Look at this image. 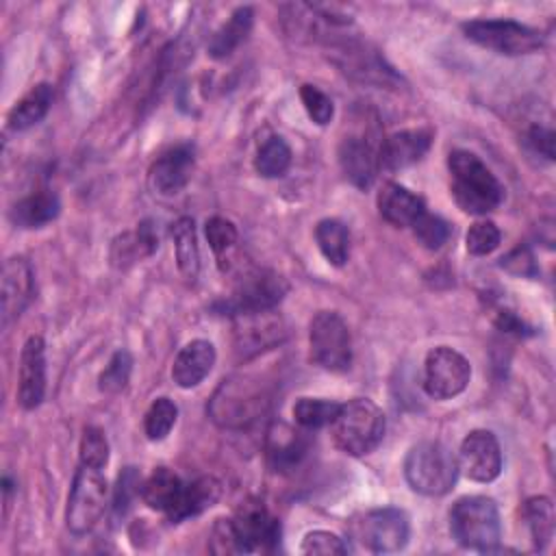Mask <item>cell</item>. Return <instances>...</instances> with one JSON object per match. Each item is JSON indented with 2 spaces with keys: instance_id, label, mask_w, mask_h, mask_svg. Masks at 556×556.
Returning <instances> with one entry per match:
<instances>
[{
  "instance_id": "1",
  "label": "cell",
  "mask_w": 556,
  "mask_h": 556,
  "mask_svg": "<svg viewBox=\"0 0 556 556\" xmlns=\"http://www.w3.org/2000/svg\"><path fill=\"white\" fill-rule=\"evenodd\" d=\"M452 198L469 215H486L504 200V187L495 174L469 150H454L447 156Z\"/></svg>"
},
{
  "instance_id": "2",
  "label": "cell",
  "mask_w": 556,
  "mask_h": 556,
  "mask_svg": "<svg viewBox=\"0 0 556 556\" xmlns=\"http://www.w3.org/2000/svg\"><path fill=\"white\" fill-rule=\"evenodd\" d=\"M384 428L387 421L382 410L367 397H354L341 404L330 424V434L341 452L350 456H363L380 445Z\"/></svg>"
},
{
  "instance_id": "3",
  "label": "cell",
  "mask_w": 556,
  "mask_h": 556,
  "mask_svg": "<svg viewBox=\"0 0 556 556\" xmlns=\"http://www.w3.org/2000/svg\"><path fill=\"white\" fill-rule=\"evenodd\" d=\"M450 532L458 545L478 552H493L502 539L497 504L486 495H465L450 510Z\"/></svg>"
},
{
  "instance_id": "4",
  "label": "cell",
  "mask_w": 556,
  "mask_h": 556,
  "mask_svg": "<svg viewBox=\"0 0 556 556\" xmlns=\"http://www.w3.org/2000/svg\"><path fill=\"white\" fill-rule=\"evenodd\" d=\"M458 476V460L439 441L413 445L404 460V478L415 493L439 497L452 491Z\"/></svg>"
},
{
  "instance_id": "5",
  "label": "cell",
  "mask_w": 556,
  "mask_h": 556,
  "mask_svg": "<svg viewBox=\"0 0 556 556\" xmlns=\"http://www.w3.org/2000/svg\"><path fill=\"white\" fill-rule=\"evenodd\" d=\"M269 395L265 384L252 378H228L219 384L211 400V417L224 428H243L261 417Z\"/></svg>"
},
{
  "instance_id": "6",
  "label": "cell",
  "mask_w": 556,
  "mask_h": 556,
  "mask_svg": "<svg viewBox=\"0 0 556 556\" xmlns=\"http://www.w3.org/2000/svg\"><path fill=\"white\" fill-rule=\"evenodd\" d=\"M311 361L326 371L343 374L352 365V337L343 317L334 311H319L308 326Z\"/></svg>"
},
{
  "instance_id": "7",
  "label": "cell",
  "mask_w": 556,
  "mask_h": 556,
  "mask_svg": "<svg viewBox=\"0 0 556 556\" xmlns=\"http://www.w3.org/2000/svg\"><path fill=\"white\" fill-rule=\"evenodd\" d=\"M460 28L469 41L506 56L532 54L543 48V35L515 20H471Z\"/></svg>"
},
{
  "instance_id": "8",
  "label": "cell",
  "mask_w": 556,
  "mask_h": 556,
  "mask_svg": "<svg viewBox=\"0 0 556 556\" xmlns=\"http://www.w3.org/2000/svg\"><path fill=\"white\" fill-rule=\"evenodd\" d=\"M109 484L102 476V469L80 465L74 473V482L67 497L65 523L67 530L76 536H83L96 528L106 506Z\"/></svg>"
},
{
  "instance_id": "9",
  "label": "cell",
  "mask_w": 556,
  "mask_h": 556,
  "mask_svg": "<svg viewBox=\"0 0 556 556\" xmlns=\"http://www.w3.org/2000/svg\"><path fill=\"white\" fill-rule=\"evenodd\" d=\"M289 291V285L282 276L269 269H254L241 276L230 298L222 300L217 308L222 315H245V313H261L271 311Z\"/></svg>"
},
{
  "instance_id": "10",
  "label": "cell",
  "mask_w": 556,
  "mask_h": 556,
  "mask_svg": "<svg viewBox=\"0 0 556 556\" xmlns=\"http://www.w3.org/2000/svg\"><path fill=\"white\" fill-rule=\"evenodd\" d=\"M471 378V365L469 361L447 348L437 345L426 354L424 363V389L434 400H450L463 393Z\"/></svg>"
},
{
  "instance_id": "11",
  "label": "cell",
  "mask_w": 556,
  "mask_h": 556,
  "mask_svg": "<svg viewBox=\"0 0 556 556\" xmlns=\"http://www.w3.org/2000/svg\"><path fill=\"white\" fill-rule=\"evenodd\" d=\"M356 536L363 547L376 554H391L406 547L410 536L408 515L402 508H374L356 521Z\"/></svg>"
},
{
  "instance_id": "12",
  "label": "cell",
  "mask_w": 556,
  "mask_h": 556,
  "mask_svg": "<svg viewBox=\"0 0 556 556\" xmlns=\"http://www.w3.org/2000/svg\"><path fill=\"white\" fill-rule=\"evenodd\" d=\"M230 523L239 554L274 552L280 543V521L258 500H245Z\"/></svg>"
},
{
  "instance_id": "13",
  "label": "cell",
  "mask_w": 556,
  "mask_h": 556,
  "mask_svg": "<svg viewBox=\"0 0 556 556\" xmlns=\"http://www.w3.org/2000/svg\"><path fill=\"white\" fill-rule=\"evenodd\" d=\"M458 469L473 482H493L502 471V450L491 430H471L458 452Z\"/></svg>"
},
{
  "instance_id": "14",
  "label": "cell",
  "mask_w": 556,
  "mask_h": 556,
  "mask_svg": "<svg viewBox=\"0 0 556 556\" xmlns=\"http://www.w3.org/2000/svg\"><path fill=\"white\" fill-rule=\"evenodd\" d=\"M46 395V343L39 334L26 339L20 352L17 369V402L22 408L33 410Z\"/></svg>"
},
{
  "instance_id": "15",
  "label": "cell",
  "mask_w": 556,
  "mask_h": 556,
  "mask_svg": "<svg viewBox=\"0 0 556 556\" xmlns=\"http://www.w3.org/2000/svg\"><path fill=\"white\" fill-rule=\"evenodd\" d=\"M282 319L271 311L245 313L235 317V348L241 356L258 354L282 339Z\"/></svg>"
},
{
  "instance_id": "16",
  "label": "cell",
  "mask_w": 556,
  "mask_h": 556,
  "mask_svg": "<svg viewBox=\"0 0 556 556\" xmlns=\"http://www.w3.org/2000/svg\"><path fill=\"white\" fill-rule=\"evenodd\" d=\"M193 148L187 143L165 150L150 167L148 180L154 193L176 195L187 187L193 174Z\"/></svg>"
},
{
  "instance_id": "17",
  "label": "cell",
  "mask_w": 556,
  "mask_h": 556,
  "mask_svg": "<svg viewBox=\"0 0 556 556\" xmlns=\"http://www.w3.org/2000/svg\"><path fill=\"white\" fill-rule=\"evenodd\" d=\"M35 291V278L30 263L24 256L7 258L2 267V326L15 321L30 304Z\"/></svg>"
},
{
  "instance_id": "18",
  "label": "cell",
  "mask_w": 556,
  "mask_h": 556,
  "mask_svg": "<svg viewBox=\"0 0 556 556\" xmlns=\"http://www.w3.org/2000/svg\"><path fill=\"white\" fill-rule=\"evenodd\" d=\"M432 143V132L424 128L400 130L387 137L378 150V167L384 172L404 169L426 156Z\"/></svg>"
},
{
  "instance_id": "19",
  "label": "cell",
  "mask_w": 556,
  "mask_h": 556,
  "mask_svg": "<svg viewBox=\"0 0 556 556\" xmlns=\"http://www.w3.org/2000/svg\"><path fill=\"white\" fill-rule=\"evenodd\" d=\"M339 165L343 176L358 189H369L378 174V152L363 137H343L339 143Z\"/></svg>"
},
{
  "instance_id": "20",
  "label": "cell",
  "mask_w": 556,
  "mask_h": 556,
  "mask_svg": "<svg viewBox=\"0 0 556 556\" xmlns=\"http://www.w3.org/2000/svg\"><path fill=\"white\" fill-rule=\"evenodd\" d=\"M215 365V348L206 339H193L174 358L172 380L180 389L198 387Z\"/></svg>"
},
{
  "instance_id": "21",
  "label": "cell",
  "mask_w": 556,
  "mask_h": 556,
  "mask_svg": "<svg viewBox=\"0 0 556 556\" xmlns=\"http://www.w3.org/2000/svg\"><path fill=\"white\" fill-rule=\"evenodd\" d=\"M378 211L382 219L397 228H410L424 213V200L397 182H387L378 193Z\"/></svg>"
},
{
  "instance_id": "22",
  "label": "cell",
  "mask_w": 556,
  "mask_h": 556,
  "mask_svg": "<svg viewBox=\"0 0 556 556\" xmlns=\"http://www.w3.org/2000/svg\"><path fill=\"white\" fill-rule=\"evenodd\" d=\"M308 452V439L302 430L287 424H274L267 432V460L276 471H291Z\"/></svg>"
},
{
  "instance_id": "23",
  "label": "cell",
  "mask_w": 556,
  "mask_h": 556,
  "mask_svg": "<svg viewBox=\"0 0 556 556\" xmlns=\"http://www.w3.org/2000/svg\"><path fill=\"white\" fill-rule=\"evenodd\" d=\"M219 493H222V486L211 476H202L191 482H185L176 504L167 513V519L178 523L189 517H195V515L204 513L206 508H211L219 500Z\"/></svg>"
},
{
  "instance_id": "24",
  "label": "cell",
  "mask_w": 556,
  "mask_h": 556,
  "mask_svg": "<svg viewBox=\"0 0 556 556\" xmlns=\"http://www.w3.org/2000/svg\"><path fill=\"white\" fill-rule=\"evenodd\" d=\"M59 211H61V202L56 193H52L50 189H41L17 200L9 217L17 228H41L52 219H56Z\"/></svg>"
},
{
  "instance_id": "25",
  "label": "cell",
  "mask_w": 556,
  "mask_h": 556,
  "mask_svg": "<svg viewBox=\"0 0 556 556\" xmlns=\"http://www.w3.org/2000/svg\"><path fill=\"white\" fill-rule=\"evenodd\" d=\"M254 22V13L250 7H239L230 13V17L211 35L208 54L213 59L230 56L250 35Z\"/></svg>"
},
{
  "instance_id": "26",
  "label": "cell",
  "mask_w": 556,
  "mask_h": 556,
  "mask_svg": "<svg viewBox=\"0 0 556 556\" xmlns=\"http://www.w3.org/2000/svg\"><path fill=\"white\" fill-rule=\"evenodd\" d=\"M50 104H52V87L48 83H37L11 106L7 115V126L15 132L26 130L39 124L48 115Z\"/></svg>"
},
{
  "instance_id": "27",
  "label": "cell",
  "mask_w": 556,
  "mask_h": 556,
  "mask_svg": "<svg viewBox=\"0 0 556 556\" xmlns=\"http://www.w3.org/2000/svg\"><path fill=\"white\" fill-rule=\"evenodd\" d=\"M159 248V235L152 226V222H141L132 232H124L113 241L111 248V261L119 267H126L130 263H137L150 254H154Z\"/></svg>"
},
{
  "instance_id": "28",
  "label": "cell",
  "mask_w": 556,
  "mask_h": 556,
  "mask_svg": "<svg viewBox=\"0 0 556 556\" xmlns=\"http://www.w3.org/2000/svg\"><path fill=\"white\" fill-rule=\"evenodd\" d=\"M182 480L178 473H174L167 467H156L143 482H141V500L152 508L161 513H169L172 506L176 504L180 491H182Z\"/></svg>"
},
{
  "instance_id": "29",
  "label": "cell",
  "mask_w": 556,
  "mask_h": 556,
  "mask_svg": "<svg viewBox=\"0 0 556 556\" xmlns=\"http://www.w3.org/2000/svg\"><path fill=\"white\" fill-rule=\"evenodd\" d=\"M172 237H174L178 269L187 280L193 282L200 274V250H198V235H195L193 219L191 217L176 219L172 226Z\"/></svg>"
},
{
  "instance_id": "30",
  "label": "cell",
  "mask_w": 556,
  "mask_h": 556,
  "mask_svg": "<svg viewBox=\"0 0 556 556\" xmlns=\"http://www.w3.org/2000/svg\"><path fill=\"white\" fill-rule=\"evenodd\" d=\"M315 241L319 252L324 254V258L334 265L341 267L345 265L348 256H350V232L345 228L343 222L326 217L315 226Z\"/></svg>"
},
{
  "instance_id": "31",
  "label": "cell",
  "mask_w": 556,
  "mask_h": 556,
  "mask_svg": "<svg viewBox=\"0 0 556 556\" xmlns=\"http://www.w3.org/2000/svg\"><path fill=\"white\" fill-rule=\"evenodd\" d=\"M523 519L530 530L534 549L543 552L554 536V504L545 495H534L523 504Z\"/></svg>"
},
{
  "instance_id": "32",
  "label": "cell",
  "mask_w": 556,
  "mask_h": 556,
  "mask_svg": "<svg viewBox=\"0 0 556 556\" xmlns=\"http://www.w3.org/2000/svg\"><path fill=\"white\" fill-rule=\"evenodd\" d=\"M289 165H291V148L282 137L271 135L258 146L254 156V169L263 178H280L287 174Z\"/></svg>"
},
{
  "instance_id": "33",
  "label": "cell",
  "mask_w": 556,
  "mask_h": 556,
  "mask_svg": "<svg viewBox=\"0 0 556 556\" xmlns=\"http://www.w3.org/2000/svg\"><path fill=\"white\" fill-rule=\"evenodd\" d=\"M341 404L332 400H321V397H300L293 404V417L300 428L304 430H317L324 426H330L334 415L339 413Z\"/></svg>"
},
{
  "instance_id": "34",
  "label": "cell",
  "mask_w": 556,
  "mask_h": 556,
  "mask_svg": "<svg viewBox=\"0 0 556 556\" xmlns=\"http://www.w3.org/2000/svg\"><path fill=\"white\" fill-rule=\"evenodd\" d=\"M178 417V408L169 397H156L143 417V432L150 441H163Z\"/></svg>"
},
{
  "instance_id": "35",
  "label": "cell",
  "mask_w": 556,
  "mask_h": 556,
  "mask_svg": "<svg viewBox=\"0 0 556 556\" xmlns=\"http://www.w3.org/2000/svg\"><path fill=\"white\" fill-rule=\"evenodd\" d=\"M78 456L80 465L93 467V469H104L109 463V441L104 432L96 426H87L80 437L78 445Z\"/></svg>"
},
{
  "instance_id": "36",
  "label": "cell",
  "mask_w": 556,
  "mask_h": 556,
  "mask_svg": "<svg viewBox=\"0 0 556 556\" xmlns=\"http://www.w3.org/2000/svg\"><path fill=\"white\" fill-rule=\"evenodd\" d=\"M413 232L417 237V241L428 248V250H439L447 243L450 235H452V226L439 217V215H432V213H424L413 226Z\"/></svg>"
},
{
  "instance_id": "37",
  "label": "cell",
  "mask_w": 556,
  "mask_h": 556,
  "mask_svg": "<svg viewBox=\"0 0 556 556\" xmlns=\"http://www.w3.org/2000/svg\"><path fill=\"white\" fill-rule=\"evenodd\" d=\"M500 228L491 219H478L465 235V248L473 256H486L500 245Z\"/></svg>"
},
{
  "instance_id": "38",
  "label": "cell",
  "mask_w": 556,
  "mask_h": 556,
  "mask_svg": "<svg viewBox=\"0 0 556 556\" xmlns=\"http://www.w3.org/2000/svg\"><path fill=\"white\" fill-rule=\"evenodd\" d=\"M132 369V356L126 350H117L104 371L100 374V391L102 393H119L126 389Z\"/></svg>"
},
{
  "instance_id": "39",
  "label": "cell",
  "mask_w": 556,
  "mask_h": 556,
  "mask_svg": "<svg viewBox=\"0 0 556 556\" xmlns=\"http://www.w3.org/2000/svg\"><path fill=\"white\" fill-rule=\"evenodd\" d=\"M204 232H206V241H208L211 250L215 252V256L222 263L224 254L230 248H235V243H237V228H235V224L230 219H226V217H211L204 224Z\"/></svg>"
},
{
  "instance_id": "40",
  "label": "cell",
  "mask_w": 556,
  "mask_h": 556,
  "mask_svg": "<svg viewBox=\"0 0 556 556\" xmlns=\"http://www.w3.org/2000/svg\"><path fill=\"white\" fill-rule=\"evenodd\" d=\"M139 491H141L139 471L135 467L122 469V473L117 476L115 491H113V510L117 517H124L130 510L132 500L139 495Z\"/></svg>"
},
{
  "instance_id": "41",
  "label": "cell",
  "mask_w": 556,
  "mask_h": 556,
  "mask_svg": "<svg viewBox=\"0 0 556 556\" xmlns=\"http://www.w3.org/2000/svg\"><path fill=\"white\" fill-rule=\"evenodd\" d=\"M300 100H302V104H304L308 117H311L315 124L326 126V124L332 119V115H334V104H332V100H330L319 87L308 85V83L302 85V87H300Z\"/></svg>"
},
{
  "instance_id": "42",
  "label": "cell",
  "mask_w": 556,
  "mask_h": 556,
  "mask_svg": "<svg viewBox=\"0 0 556 556\" xmlns=\"http://www.w3.org/2000/svg\"><path fill=\"white\" fill-rule=\"evenodd\" d=\"M348 545L345 541L328 530H313L304 536L300 552L302 554H324V556H341L348 554Z\"/></svg>"
},
{
  "instance_id": "43",
  "label": "cell",
  "mask_w": 556,
  "mask_h": 556,
  "mask_svg": "<svg viewBox=\"0 0 556 556\" xmlns=\"http://www.w3.org/2000/svg\"><path fill=\"white\" fill-rule=\"evenodd\" d=\"M500 267L506 269L508 274L521 276V278H536L539 276V265H536L534 254L528 245H517L506 256H502Z\"/></svg>"
},
{
  "instance_id": "44",
  "label": "cell",
  "mask_w": 556,
  "mask_h": 556,
  "mask_svg": "<svg viewBox=\"0 0 556 556\" xmlns=\"http://www.w3.org/2000/svg\"><path fill=\"white\" fill-rule=\"evenodd\" d=\"M526 141L536 154L545 156L547 161H554V132L549 128L532 126L526 135Z\"/></svg>"
},
{
  "instance_id": "45",
  "label": "cell",
  "mask_w": 556,
  "mask_h": 556,
  "mask_svg": "<svg viewBox=\"0 0 556 556\" xmlns=\"http://www.w3.org/2000/svg\"><path fill=\"white\" fill-rule=\"evenodd\" d=\"M495 326L502 332H515V334H523L526 332V324L513 311H500L497 317H495Z\"/></svg>"
}]
</instances>
